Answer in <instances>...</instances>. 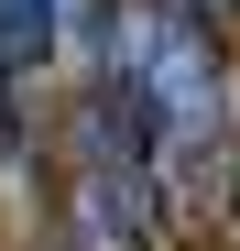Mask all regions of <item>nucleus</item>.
<instances>
[{
  "mask_svg": "<svg viewBox=\"0 0 240 251\" xmlns=\"http://www.w3.org/2000/svg\"><path fill=\"white\" fill-rule=\"evenodd\" d=\"M120 55H131L120 99H131L142 131H153V175L175 197H196V175H208V153H218V120H229V76L208 55V22L196 11H131Z\"/></svg>",
  "mask_w": 240,
  "mask_h": 251,
  "instance_id": "obj_1",
  "label": "nucleus"
},
{
  "mask_svg": "<svg viewBox=\"0 0 240 251\" xmlns=\"http://www.w3.org/2000/svg\"><path fill=\"white\" fill-rule=\"evenodd\" d=\"M153 131L142 109L76 120V251H153Z\"/></svg>",
  "mask_w": 240,
  "mask_h": 251,
  "instance_id": "obj_2",
  "label": "nucleus"
}]
</instances>
